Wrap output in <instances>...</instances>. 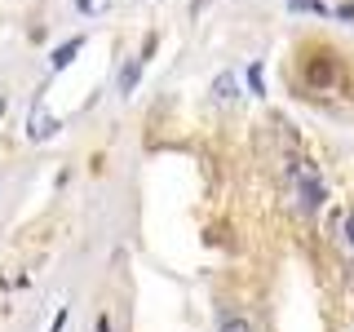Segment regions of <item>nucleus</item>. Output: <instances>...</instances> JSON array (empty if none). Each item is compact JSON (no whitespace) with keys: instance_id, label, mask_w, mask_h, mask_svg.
Masks as SVG:
<instances>
[{"instance_id":"f257e3e1","label":"nucleus","mask_w":354,"mask_h":332,"mask_svg":"<svg viewBox=\"0 0 354 332\" xmlns=\"http://www.w3.org/2000/svg\"><path fill=\"white\" fill-rule=\"evenodd\" d=\"M297 191H301V208H306V213L324 208V182H319L315 169H301V173H297Z\"/></svg>"},{"instance_id":"f03ea898","label":"nucleus","mask_w":354,"mask_h":332,"mask_svg":"<svg viewBox=\"0 0 354 332\" xmlns=\"http://www.w3.org/2000/svg\"><path fill=\"white\" fill-rule=\"evenodd\" d=\"M53 133H58V120H53L44 107H36V111H31V120H27V138L31 142H44V138H53Z\"/></svg>"},{"instance_id":"7ed1b4c3","label":"nucleus","mask_w":354,"mask_h":332,"mask_svg":"<svg viewBox=\"0 0 354 332\" xmlns=\"http://www.w3.org/2000/svg\"><path fill=\"white\" fill-rule=\"evenodd\" d=\"M142 66H147V58H142V53L124 62V71H120V93H124V98L133 93V89H138V80H142Z\"/></svg>"},{"instance_id":"20e7f679","label":"nucleus","mask_w":354,"mask_h":332,"mask_svg":"<svg viewBox=\"0 0 354 332\" xmlns=\"http://www.w3.org/2000/svg\"><path fill=\"white\" fill-rule=\"evenodd\" d=\"M80 49H84V36H75V40L58 44V49H53V58H49V66H53V71H62V66H71V58H75Z\"/></svg>"},{"instance_id":"39448f33","label":"nucleus","mask_w":354,"mask_h":332,"mask_svg":"<svg viewBox=\"0 0 354 332\" xmlns=\"http://www.w3.org/2000/svg\"><path fill=\"white\" fill-rule=\"evenodd\" d=\"M213 93L221 98V102H230V98H235V75H217V80H213Z\"/></svg>"},{"instance_id":"423d86ee","label":"nucleus","mask_w":354,"mask_h":332,"mask_svg":"<svg viewBox=\"0 0 354 332\" xmlns=\"http://www.w3.org/2000/svg\"><path fill=\"white\" fill-rule=\"evenodd\" d=\"M292 9H301V14H319V18L328 14V5H324V0H292Z\"/></svg>"},{"instance_id":"0eeeda50","label":"nucleus","mask_w":354,"mask_h":332,"mask_svg":"<svg viewBox=\"0 0 354 332\" xmlns=\"http://www.w3.org/2000/svg\"><path fill=\"white\" fill-rule=\"evenodd\" d=\"M248 89H252V93H266V80H261V62H252V66H248Z\"/></svg>"},{"instance_id":"6e6552de","label":"nucleus","mask_w":354,"mask_h":332,"mask_svg":"<svg viewBox=\"0 0 354 332\" xmlns=\"http://www.w3.org/2000/svg\"><path fill=\"white\" fill-rule=\"evenodd\" d=\"M221 332H252V324H248V319H226Z\"/></svg>"},{"instance_id":"1a4fd4ad","label":"nucleus","mask_w":354,"mask_h":332,"mask_svg":"<svg viewBox=\"0 0 354 332\" xmlns=\"http://www.w3.org/2000/svg\"><path fill=\"white\" fill-rule=\"evenodd\" d=\"M75 5H80L84 14H102V9H106V0H75Z\"/></svg>"},{"instance_id":"9d476101","label":"nucleus","mask_w":354,"mask_h":332,"mask_svg":"<svg viewBox=\"0 0 354 332\" xmlns=\"http://www.w3.org/2000/svg\"><path fill=\"white\" fill-rule=\"evenodd\" d=\"M337 18H346V22H354V0H346V5H337Z\"/></svg>"},{"instance_id":"9b49d317","label":"nucleus","mask_w":354,"mask_h":332,"mask_svg":"<svg viewBox=\"0 0 354 332\" xmlns=\"http://www.w3.org/2000/svg\"><path fill=\"white\" fill-rule=\"evenodd\" d=\"M346 243H350V248H354V213L346 217Z\"/></svg>"},{"instance_id":"f8f14e48","label":"nucleus","mask_w":354,"mask_h":332,"mask_svg":"<svg viewBox=\"0 0 354 332\" xmlns=\"http://www.w3.org/2000/svg\"><path fill=\"white\" fill-rule=\"evenodd\" d=\"M97 332H111V319L106 315H97Z\"/></svg>"}]
</instances>
